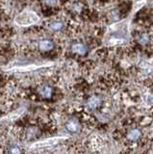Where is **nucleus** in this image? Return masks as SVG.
Wrapping results in <instances>:
<instances>
[{
    "label": "nucleus",
    "instance_id": "423d86ee",
    "mask_svg": "<svg viewBox=\"0 0 153 154\" xmlns=\"http://www.w3.org/2000/svg\"><path fill=\"white\" fill-rule=\"evenodd\" d=\"M71 50L73 53H76L78 55H85L86 52H87V48L82 43H75L71 47Z\"/></svg>",
    "mask_w": 153,
    "mask_h": 154
},
{
    "label": "nucleus",
    "instance_id": "4468645a",
    "mask_svg": "<svg viewBox=\"0 0 153 154\" xmlns=\"http://www.w3.org/2000/svg\"><path fill=\"white\" fill-rule=\"evenodd\" d=\"M138 41H139V42H141L142 45H145V43L148 42V37L143 34V35H141L138 38Z\"/></svg>",
    "mask_w": 153,
    "mask_h": 154
},
{
    "label": "nucleus",
    "instance_id": "0eeeda50",
    "mask_svg": "<svg viewBox=\"0 0 153 154\" xmlns=\"http://www.w3.org/2000/svg\"><path fill=\"white\" fill-rule=\"evenodd\" d=\"M66 129L70 132H77L80 128L79 122L76 119H70L69 122L66 123Z\"/></svg>",
    "mask_w": 153,
    "mask_h": 154
},
{
    "label": "nucleus",
    "instance_id": "f03ea898",
    "mask_svg": "<svg viewBox=\"0 0 153 154\" xmlns=\"http://www.w3.org/2000/svg\"><path fill=\"white\" fill-rule=\"evenodd\" d=\"M40 22L41 17H39V14L29 9L23 10L21 13L17 14L15 19H14V23L20 27H29L32 25H36Z\"/></svg>",
    "mask_w": 153,
    "mask_h": 154
},
{
    "label": "nucleus",
    "instance_id": "6e6552de",
    "mask_svg": "<svg viewBox=\"0 0 153 154\" xmlns=\"http://www.w3.org/2000/svg\"><path fill=\"white\" fill-rule=\"evenodd\" d=\"M54 45L53 42L49 40H44V41H41L39 43V47L40 49L42 50V51H48V50H51L52 48H53Z\"/></svg>",
    "mask_w": 153,
    "mask_h": 154
},
{
    "label": "nucleus",
    "instance_id": "1a4fd4ad",
    "mask_svg": "<svg viewBox=\"0 0 153 154\" xmlns=\"http://www.w3.org/2000/svg\"><path fill=\"white\" fill-rule=\"evenodd\" d=\"M39 93H40V94L42 96V97L49 98V97H51V95H52V90L48 86H44V87H41V88L40 89Z\"/></svg>",
    "mask_w": 153,
    "mask_h": 154
},
{
    "label": "nucleus",
    "instance_id": "f8f14e48",
    "mask_svg": "<svg viewBox=\"0 0 153 154\" xmlns=\"http://www.w3.org/2000/svg\"><path fill=\"white\" fill-rule=\"evenodd\" d=\"M146 0H134V10H133V13L132 14H135L138 10H140L143 5L145 4Z\"/></svg>",
    "mask_w": 153,
    "mask_h": 154
},
{
    "label": "nucleus",
    "instance_id": "7ed1b4c3",
    "mask_svg": "<svg viewBox=\"0 0 153 154\" xmlns=\"http://www.w3.org/2000/svg\"><path fill=\"white\" fill-rule=\"evenodd\" d=\"M69 136H61V137H52L47 138L44 140H41L34 143L31 144V149H38V148H44V147H51L56 146L57 143L64 141V140L69 139Z\"/></svg>",
    "mask_w": 153,
    "mask_h": 154
},
{
    "label": "nucleus",
    "instance_id": "2eb2a0df",
    "mask_svg": "<svg viewBox=\"0 0 153 154\" xmlns=\"http://www.w3.org/2000/svg\"><path fill=\"white\" fill-rule=\"evenodd\" d=\"M44 2L48 5H55L57 2H58V0H44Z\"/></svg>",
    "mask_w": 153,
    "mask_h": 154
},
{
    "label": "nucleus",
    "instance_id": "9b49d317",
    "mask_svg": "<svg viewBox=\"0 0 153 154\" xmlns=\"http://www.w3.org/2000/svg\"><path fill=\"white\" fill-rule=\"evenodd\" d=\"M140 136H141V131H140V130L135 129V130H132V131H130L128 133L127 138L129 140H131V141H136V140L139 139V137H140Z\"/></svg>",
    "mask_w": 153,
    "mask_h": 154
},
{
    "label": "nucleus",
    "instance_id": "39448f33",
    "mask_svg": "<svg viewBox=\"0 0 153 154\" xmlns=\"http://www.w3.org/2000/svg\"><path fill=\"white\" fill-rule=\"evenodd\" d=\"M24 112H25V108L20 107L17 109L16 111H14V112L10 113L9 115H7L5 118L1 119V122H14V120H16L20 118V116H22V114Z\"/></svg>",
    "mask_w": 153,
    "mask_h": 154
},
{
    "label": "nucleus",
    "instance_id": "f257e3e1",
    "mask_svg": "<svg viewBox=\"0 0 153 154\" xmlns=\"http://www.w3.org/2000/svg\"><path fill=\"white\" fill-rule=\"evenodd\" d=\"M132 16L109 25L103 38V45L105 46H116L124 45L130 41V21Z\"/></svg>",
    "mask_w": 153,
    "mask_h": 154
},
{
    "label": "nucleus",
    "instance_id": "ddd939ff",
    "mask_svg": "<svg viewBox=\"0 0 153 154\" xmlns=\"http://www.w3.org/2000/svg\"><path fill=\"white\" fill-rule=\"evenodd\" d=\"M51 30H54V31H58L60 29L63 27V23L59 22V21H55V22H52L50 25H49Z\"/></svg>",
    "mask_w": 153,
    "mask_h": 154
},
{
    "label": "nucleus",
    "instance_id": "dca6fc26",
    "mask_svg": "<svg viewBox=\"0 0 153 154\" xmlns=\"http://www.w3.org/2000/svg\"><path fill=\"white\" fill-rule=\"evenodd\" d=\"M147 101H148V102H150L151 104H153V95H149V96H148Z\"/></svg>",
    "mask_w": 153,
    "mask_h": 154
},
{
    "label": "nucleus",
    "instance_id": "20e7f679",
    "mask_svg": "<svg viewBox=\"0 0 153 154\" xmlns=\"http://www.w3.org/2000/svg\"><path fill=\"white\" fill-rule=\"evenodd\" d=\"M53 64L49 63V64L46 65H34V64H30V65H26V66H13V67H7L6 71H12V72H24V71H31V70H35L38 69H41V67L44 66H52Z\"/></svg>",
    "mask_w": 153,
    "mask_h": 154
},
{
    "label": "nucleus",
    "instance_id": "9d476101",
    "mask_svg": "<svg viewBox=\"0 0 153 154\" xmlns=\"http://www.w3.org/2000/svg\"><path fill=\"white\" fill-rule=\"evenodd\" d=\"M100 104V99L97 97V96H93V97H90L88 102H87V106L90 108V109H95L96 107H98V105Z\"/></svg>",
    "mask_w": 153,
    "mask_h": 154
}]
</instances>
